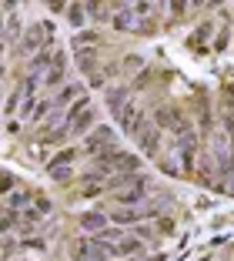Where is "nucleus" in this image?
<instances>
[{
	"label": "nucleus",
	"mask_w": 234,
	"mask_h": 261,
	"mask_svg": "<svg viewBox=\"0 0 234 261\" xmlns=\"http://www.w3.org/2000/svg\"><path fill=\"white\" fill-rule=\"evenodd\" d=\"M144 248L141 238H121V241H114V245H107V254H137Z\"/></svg>",
	"instance_id": "nucleus-6"
},
{
	"label": "nucleus",
	"mask_w": 234,
	"mask_h": 261,
	"mask_svg": "<svg viewBox=\"0 0 234 261\" xmlns=\"http://www.w3.org/2000/svg\"><path fill=\"white\" fill-rule=\"evenodd\" d=\"M154 124H158V127H171V130H177L181 124H188V117H184L177 108H158V114H154Z\"/></svg>",
	"instance_id": "nucleus-2"
},
{
	"label": "nucleus",
	"mask_w": 234,
	"mask_h": 261,
	"mask_svg": "<svg viewBox=\"0 0 234 261\" xmlns=\"http://www.w3.org/2000/svg\"><path fill=\"white\" fill-rule=\"evenodd\" d=\"M127 100H131V91H124V87H121V91H107V108H111L114 114H117Z\"/></svg>",
	"instance_id": "nucleus-9"
},
{
	"label": "nucleus",
	"mask_w": 234,
	"mask_h": 261,
	"mask_svg": "<svg viewBox=\"0 0 234 261\" xmlns=\"http://www.w3.org/2000/svg\"><path fill=\"white\" fill-rule=\"evenodd\" d=\"M67 17H70V23H74V27H81V23H84V7H81V4L67 7Z\"/></svg>",
	"instance_id": "nucleus-15"
},
{
	"label": "nucleus",
	"mask_w": 234,
	"mask_h": 261,
	"mask_svg": "<svg viewBox=\"0 0 234 261\" xmlns=\"http://www.w3.org/2000/svg\"><path fill=\"white\" fill-rule=\"evenodd\" d=\"M10 188H14V181H10V177H4V174H0V191H10Z\"/></svg>",
	"instance_id": "nucleus-22"
},
{
	"label": "nucleus",
	"mask_w": 234,
	"mask_h": 261,
	"mask_svg": "<svg viewBox=\"0 0 234 261\" xmlns=\"http://www.w3.org/2000/svg\"><path fill=\"white\" fill-rule=\"evenodd\" d=\"M137 20H141V17H137L131 7H121L117 14L111 17V23L117 27V31H137Z\"/></svg>",
	"instance_id": "nucleus-5"
},
{
	"label": "nucleus",
	"mask_w": 234,
	"mask_h": 261,
	"mask_svg": "<svg viewBox=\"0 0 234 261\" xmlns=\"http://www.w3.org/2000/svg\"><path fill=\"white\" fill-rule=\"evenodd\" d=\"M64 7H67V0H50V10H54V14H61Z\"/></svg>",
	"instance_id": "nucleus-20"
},
{
	"label": "nucleus",
	"mask_w": 234,
	"mask_h": 261,
	"mask_svg": "<svg viewBox=\"0 0 234 261\" xmlns=\"http://www.w3.org/2000/svg\"><path fill=\"white\" fill-rule=\"evenodd\" d=\"M147 177H137L134 174V181H131V191H121L117 194V201H121V204H137V201L144 198V194H147Z\"/></svg>",
	"instance_id": "nucleus-3"
},
{
	"label": "nucleus",
	"mask_w": 234,
	"mask_h": 261,
	"mask_svg": "<svg viewBox=\"0 0 234 261\" xmlns=\"http://www.w3.org/2000/svg\"><path fill=\"white\" fill-rule=\"evenodd\" d=\"M74 147H67V151H61V154H57V158H54V161H57V164H70V161H74Z\"/></svg>",
	"instance_id": "nucleus-17"
},
{
	"label": "nucleus",
	"mask_w": 234,
	"mask_h": 261,
	"mask_svg": "<svg viewBox=\"0 0 234 261\" xmlns=\"http://www.w3.org/2000/svg\"><path fill=\"white\" fill-rule=\"evenodd\" d=\"M23 204H27V194H23V191H17L14 198H10V211H14V207H23Z\"/></svg>",
	"instance_id": "nucleus-18"
},
{
	"label": "nucleus",
	"mask_w": 234,
	"mask_h": 261,
	"mask_svg": "<svg viewBox=\"0 0 234 261\" xmlns=\"http://www.w3.org/2000/svg\"><path fill=\"white\" fill-rule=\"evenodd\" d=\"M214 47H218V50H224V47H227V27L218 34V44H214Z\"/></svg>",
	"instance_id": "nucleus-19"
},
{
	"label": "nucleus",
	"mask_w": 234,
	"mask_h": 261,
	"mask_svg": "<svg viewBox=\"0 0 234 261\" xmlns=\"http://www.w3.org/2000/svg\"><path fill=\"white\" fill-rule=\"evenodd\" d=\"M191 0H167V7H171V17H181L184 10H188Z\"/></svg>",
	"instance_id": "nucleus-16"
},
{
	"label": "nucleus",
	"mask_w": 234,
	"mask_h": 261,
	"mask_svg": "<svg viewBox=\"0 0 234 261\" xmlns=\"http://www.w3.org/2000/svg\"><path fill=\"white\" fill-rule=\"evenodd\" d=\"M131 134L137 138V144L144 147V151L151 154H158V147H161V130H158V124H151V121H144V117H137V124L131 127Z\"/></svg>",
	"instance_id": "nucleus-1"
},
{
	"label": "nucleus",
	"mask_w": 234,
	"mask_h": 261,
	"mask_svg": "<svg viewBox=\"0 0 234 261\" xmlns=\"http://www.w3.org/2000/svg\"><path fill=\"white\" fill-rule=\"evenodd\" d=\"M87 44H97V34H94V31H81L74 37V47H77V50H81V47H87Z\"/></svg>",
	"instance_id": "nucleus-13"
},
{
	"label": "nucleus",
	"mask_w": 234,
	"mask_h": 261,
	"mask_svg": "<svg viewBox=\"0 0 234 261\" xmlns=\"http://www.w3.org/2000/svg\"><path fill=\"white\" fill-rule=\"evenodd\" d=\"M94 117H97V114H94V108H84L81 114H77L74 121L67 124V130H70V134H81V130H87V127L94 124Z\"/></svg>",
	"instance_id": "nucleus-7"
},
{
	"label": "nucleus",
	"mask_w": 234,
	"mask_h": 261,
	"mask_svg": "<svg viewBox=\"0 0 234 261\" xmlns=\"http://www.w3.org/2000/svg\"><path fill=\"white\" fill-rule=\"evenodd\" d=\"M74 94H77V87H67V91H64V94H61V104H67V100H70V97H74Z\"/></svg>",
	"instance_id": "nucleus-21"
},
{
	"label": "nucleus",
	"mask_w": 234,
	"mask_h": 261,
	"mask_svg": "<svg viewBox=\"0 0 234 261\" xmlns=\"http://www.w3.org/2000/svg\"><path fill=\"white\" fill-rule=\"evenodd\" d=\"M111 144H114V130L111 127H97V130H94V138H87L84 147H87L91 154H100L104 147H111Z\"/></svg>",
	"instance_id": "nucleus-4"
},
{
	"label": "nucleus",
	"mask_w": 234,
	"mask_h": 261,
	"mask_svg": "<svg viewBox=\"0 0 234 261\" xmlns=\"http://www.w3.org/2000/svg\"><path fill=\"white\" fill-rule=\"evenodd\" d=\"M47 171H50L54 181H67V177H70V168H67V164H57V161H50V168H47Z\"/></svg>",
	"instance_id": "nucleus-11"
},
{
	"label": "nucleus",
	"mask_w": 234,
	"mask_h": 261,
	"mask_svg": "<svg viewBox=\"0 0 234 261\" xmlns=\"http://www.w3.org/2000/svg\"><path fill=\"white\" fill-rule=\"evenodd\" d=\"M194 4H207V0H194Z\"/></svg>",
	"instance_id": "nucleus-25"
},
{
	"label": "nucleus",
	"mask_w": 234,
	"mask_h": 261,
	"mask_svg": "<svg viewBox=\"0 0 234 261\" xmlns=\"http://www.w3.org/2000/svg\"><path fill=\"white\" fill-rule=\"evenodd\" d=\"M37 211H50V201H47V198H37Z\"/></svg>",
	"instance_id": "nucleus-23"
},
{
	"label": "nucleus",
	"mask_w": 234,
	"mask_h": 261,
	"mask_svg": "<svg viewBox=\"0 0 234 261\" xmlns=\"http://www.w3.org/2000/svg\"><path fill=\"white\" fill-rule=\"evenodd\" d=\"M141 211H134V207H121V211H114V215H111V221H117V224H134V221H141Z\"/></svg>",
	"instance_id": "nucleus-10"
},
{
	"label": "nucleus",
	"mask_w": 234,
	"mask_h": 261,
	"mask_svg": "<svg viewBox=\"0 0 234 261\" xmlns=\"http://www.w3.org/2000/svg\"><path fill=\"white\" fill-rule=\"evenodd\" d=\"M87 14H91L94 20H104V17H107V7L100 4V0H91V4H87Z\"/></svg>",
	"instance_id": "nucleus-14"
},
{
	"label": "nucleus",
	"mask_w": 234,
	"mask_h": 261,
	"mask_svg": "<svg viewBox=\"0 0 234 261\" xmlns=\"http://www.w3.org/2000/svg\"><path fill=\"white\" fill-rule=\"evenodd\" d=\"M0 23H4V20H0Z\"/></svg>",
	"instance_id": "nucleus-26"
},
{
	"label": "nucleus",
	"mask_w": 234,
	"mask_h": 261,
	"mask_svg": "<svg viewBox=\"0 0 234 261\" xmlns=\"http://www.w3.org/2000/svg\"><path fill=\"white\" fill-rule=\"evenodd\" d=\"M81 224L87 231H97V234H100V231L107 228V218L100 215V211H91V215H81Z\"/></svg>",
	"instance_id": "nucleus-8"
},
{
	"label": "nucleus",
	"mask_w": 234,
	"mask_h": 261,
	"mask_svg": "<svg viewBox=\"0 0 234 261\" xmlns=\"http://www.w3.org/2000/svg\"><path fill=\"white\" fill-rule=\"evenodd\" d=\"M4 7H7V10H14V7H17V0H4Z\"/></svg>",
	"instance_id": "nucleus-24"
},
{
	"label": "nucleus",
	"mask_w": 234,
	"mask_h": 261,
	"mask_svg": "<svg viewBox=\"0 0 234 261\" xmlns=\"http://www.w3.org/2000/svg\"><path fill=\"white\" fill-rule=\"evenodd\" d=\"M211 31H214V23H201V27H197V34L188 40V44H191V47H197L201 40H207V37H211Z\"/></svg>",
	"instance_id": "nucleus-12"
}]
</instances>
